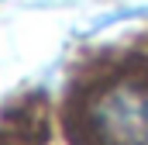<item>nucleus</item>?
I'll use <instances>...</instances> for the list:
<instances>
[{"label":"nucleus","instance_id":"1","mask_svg":"<svg viewBox=\"0 0 148 145\" xmlns=\"http://www.w3.org/2000/svg\"><path fill=\"white\" fill-rule=\"evenodd\" d=\"M66 128L73 145H148V62L90 79L73 97Z\"/></svg>","mask_w":148,"mask_h":145}]
</instances>
